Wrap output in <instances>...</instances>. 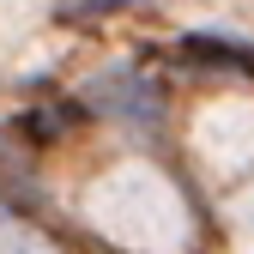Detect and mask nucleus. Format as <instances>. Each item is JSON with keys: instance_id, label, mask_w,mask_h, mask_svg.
I'll use <instances>...</instances> for the list:
<instances>
[{"instance_id": "f257e3e1", "label": "nucleus", "mask_w": 254, "mask_h": 254, "mask_svg": "<svg viewBox=\"0 0 254 254\" xmlns=\"http://www.w3.org/2000/svg\"><path fill=\"white\" fill-rule=\"evenodd\" d=\"M103 224L121 236V242H164V230H182V206L151 170H115L103 188H97V206Z\"/></svg>"}]
</instances>
